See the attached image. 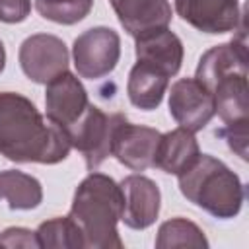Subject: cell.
<instances>
[{
	"label": "cell",
	"instance_id": "cell-9",
	"mask_svg": "<svg viewBox=\"0 0 249 249\" xmlns=\"http://www.w3.org/2000/svg\"><path fill=\"white\" fill-rule=\"evenodd\" d=\"M175 12L191 27L220 35L239 27V0H175Z\"/></svg>",
	"mask_w": 249,
	"mask_h": 249
},
{
	"label": "cell",
	"instance_id": "cell-20",
	"mask_svg": "<svg viewBox=\"0 0 249 249\" xmlns=\"http://www.w3.org/2000/svg\"><path fill=\"white\" fill-rule=\"evenodd\" d=\"M91 8L93 0H35L39 16L60 25H74L82 21Z\"/></svg>",
	"mask_w": 249,
	"mask_h": 249
},
{
	"label": "cell",
	"instance_id": "cell-24",
	"mask_svg": "<svg viewBox=\"0 0 249 249\" xmlns=\"http://www.w3.org/2000/svg\"><path fill=\"white\" fill-rule=\"evenodd\" d=\"M4 66H6V49H4V43L0 41V74H2Z\"/></svg>",
	"mask_w": 249,
	"mask_h": 249
},
{
	"label": "cell",
	"instance_id": "cell-3",
	"mask_svg": "<svg viewBox=\"0 0 249 249\" xmlns=\"http://www.w3.org/2000/svg\"><path fill=\"white\" fill-rule=\"evenodd\" d=\"M177 181L181 195L214 218H235L243 206L245 189L239 175L210 154H200Z\"/></svg>",
	"mask_w": 249,
	"mask_h": 249
},
{
	"label": "cell",
	"instance_id": "cell-15",
	"mask_svg": "<svg viewBox=\"0 0 249 249\" xmlns=\"http://www.w3.org/2000/svg\"><path fill=\"white\" fill-rule=\"evenodd\" d=\"M198 156H200V148L195 138V132L179 126L161 134L154 167H160L161 171L171 175H179L185 169H189Z\"/></svg>",
	"mask_w": 249,
	"mask_h": 249
},
{
	"label": "cell",
	"instance_id": "cell-6",
	"mask_svg": "<svg viewBox=\"0 0 249 249\" xmlns=\"http://www.w3.org/2000/svg\"><path fill=\"white\" fill-rule=\"evenodd\" d=\"M23 74L35 84H49L53 78L68 70L70 54L64 41L51 33H35L27 37L18 53Z\"/></svg>",
	"mask_w": 249,
	"mask_h": 249
},
{
	"label": "cell",
	"instance_id": "cell-1",
	"mask_svg": "<svg viewBox=\"0 0 249 249\" xmlns=\"http://www.w3.org/2000/svg\"><path fill=\"white\" fill-rule=\"evenodd\" d=\"M68 132L45 119L35 103L16 91H0V156L16 163L54 165L70 154Z\"/></svg>",
	"mask_w": 249,
	"mask_h": 249
},
{
	"label": "cell",
	"instance_id": "cell-14",
	"mask_svg": "<svg viewBox=\"0 0 249 249\" xmlns=\"http://www.w3.org/2000/svg\"><path fill=\"white\" fill-rule=\"evenodd\" d=\"M210 93L214 99V111L222 119L224 126H247V70L231 72L220 78L212 86Z\"/></svg>",
	"mask_w": 249,
	"mask_h": 249
},
{
	"label": "cell",
	"instance_id": "cell-16",
	"mask_svg": "<svg viewBox=\"0 0 249 249\" xmlns=\"http://www.w3.org/2000/svg\"><path fill=\"white\" fill-rule=\"evenodd\" d=\"M167 86H169L167 74H163L161 70H158L146 62L136 60V64L128 72L126 93L134 107H138L142 111H152V109L160 107Z\"/></svg>",
	"mask_w": 249,
	"mask_h": 249
},
{
	"label": "cell",
	"instance_id": "cell-4",
	"mask_svg": "<svg viewBox=\"0 0 249 249\" xmlns=\"http://www.w3.org/2000/svg\"><path fill=\"white\" fill-rule=\"evenodd\" d=\"M72 58L80 78L99 80L115 70L121 58V37L105 25L89 27L74 39Z\"/></svg>",
	"mask_w": 249,
	"mask_h": 249
},
{
	"label": "cell",
	"instance_id": "cell-19",
	"mask_svg": "<svg viewBox=\"0 0 249 249\" xmlns=\"http://www.w3.org/2000/svg\"><path fill=\"white\" fill-rule=\"evenodd\" d=\"M158 249H173V247H208V239L204 231L187 218H171L165 220L156 235Z\"/></svg>",
	"mask_w": 249,
	"mask_h": 249
},
{
	"label": "cell",
	"instance_id": "cell-21",
	"mask_svg": "<svg viewBox=\"0 0 249 249\" xmlns=\"http://www.w3.org/2000/svg\"><path fill=\"white\" fill-rule=\"evenodd\" d=\"M0 247H27V249H37V235L35 231L27 230V228H6L0 233Z\"/></svg>",
	"mask_w": 249,
	"mask_h": 249
},
{
	"label": "cell",
	"instance_id": "cell-11",
	"mask_svg": "<svg viewBox=\"0 0 249 249\" xmlns=\"http://www.w3.org/2000/svg\"><path fill=\"white\" fill-rule=\"evenodd\" d=\"M119 185L124 196L121 222H124V226L130 230L150 228L158 220L161 206V193L156 181L142 173H132L126 175Z\"/></svg>",
	"mask_w": 249,
	"mask_h": 249
},
{
	"label": "cell",
	"instance_id": "cell-7",
	"mask_svg": "<svg viewBox=\"0 0 249 249\" xmlns=\"http://www.w3.org/2000/svg\"><path fill=\"white\" fill-rule=\"evenodd\" d=\"M160 138V130L152 126L132 124L121 113L113 130L111 156H115V160L121 165L132 171H146L148 167H154Z\"/></svg>",
	"mask_w": 249,
	"mask_h": 249
},
{
	"label": "cell",
	"instance_id": "cell-2",
	"mask_svg": "<svg viewBox=\"0 0 249 249\" xmlns=\"http://www.w3.org/2000/svg\"><path fill=\"white\" fill-rule=\"evenodd\" d=\"M124 196L121 185L105 175L91 171L74 191L70 218L84 237L86 249H121L123 239L117 224L123 218Z\"/></svg>",
	"mask_w": 249,
	"mask_h": 249
},
{
	"label": "cell",
	"instance_id": "cell-12",
	"mask_svg": "<svg viewBox=\"0 0 249 249\" xmlns=\"http://www.w3.org/2000/svg\"><path fill=\"white\" fill-rule=\"evenodd\" d=\"M134 53L138 62H146L169 78L175 76L181 70L183 62V43L181 39L169 29V27H160L152 29L140 37L134 39Z\"/></svg>",
	"mask_w": 249,
	"mask_h": 249
},
{
	"label": "cell",
	"instance_id": "cell-5",
	"mask_svg": "<svg viewBox=\"0 0 249 249\" xmlns=\"http://www.w3.org/2000/svg\"><path fill=\"white\" fill-rule=\"evenodd\" d=\"M119 115L121 113L105 115L99 107L89 103L82 117L66 130L72 148H76L84 156L86 167L89 171H95L111 156L113 130Z\"/></svg>",
	"mask_w": 249,
	"mask_h": 249
},
{
	"label": "cell",
	"instance_id": "cell-10",
	"mask_svg": "<svg viewBox=\"0 0 249 249\" xmlns=\"http://www.w3.org/2000/svg\"><path fill=\"white\" fill-rule=\"evenodd\" d=\"M45 109L47 119L68 130L89 105L88 91L72 72H62L45 84Z\"/></svg>",
	"mask_w": 249,
	"mask_h": 249
},
{
	"label": "cell",
	"instance_id": "cell-17",
	"mask_svg": "<svg viewBox=\"0 0 249 249\" xmlns=\"http://www.w3.org/2000/svg\"><path fill=\"white\" fill-rule=\"evenodd\" d=\"M0 200L10 210H33L43 202V187L39 179L19 169L0 171Z\"/></svg>",
	"mask_w": 249,
	"mask_h": 249
},
{
	"label": "cell",
	"instance_id": "cell-8",
	"mask_svg": "<svg viewBox=\"0 0 249 249\" xmlns=\"http://www.w3.org/2000/svg\"><path fill=\"white\" fill-rule=\"evenodd\" d=\"M169 115L179 126L198 132L216 115L212 93L196 78H181L169 89Z\"/></svg>",
	"mask_w": 249,
	"mask_h": 249
},
{
	"label": "cell",
	"instance_id": "cell-22",
	"mask_svg": "<svg viewBox=\"0 0 249 249\" xmlns=\"http://www.w3.org/2000/svg\"><path fill=\"white\" fill-rule=\"evenodd\" d=\"M31 14V0H0V21L19 23Z\"/></svg>",
	"mask_w": 249,
	"mask_h": 249
},
{
	"label": "cell",
	"instance_id": "cell-18",
	"mask_svg": "<svg viewBox=\"0 0 249 249\" xmlns=\"http://www.w3.org/2000/svg\"><path fill=\"white\" fill-rule=\"evenodd\" d=\"M37 243L41 249H82L84 237L78 226L70 216H58L51 218L43 224H39L37 231Z\"/></svg>",
	"mask_w": 249,
	"mask_h": 249
},
{
	"label": "cell",
	"instance_id": "cell-13",
	"mask_svg": "<svg viewBox=\"0 0 249 249\" xmlns=\"http://www.w3.org/2000/svg\"><path fill=\"white\" fill-rule=\"evenodd\" d=\"M119 23L130 37H140L152 29L171 23V4L167 0H109Z\"/></svg>",
	"mask_w": 249,
	"mask_h": 249
},
{
	"label": "cell",
	"instance_id": "cell-23",
	"mask_svg": "<svg viewBox=\"0 0 249 249\" xmlns=\"http://www.w3.org/2000/svg\"><path fill=\"white\" fill-rule=\"evenodd\" d=\"M220 134L226 136L230 148L241 160H247V126H224Z\"/></svg>",
	"mask_w": 249,
	"mask_h": 249
}]
</instances>
